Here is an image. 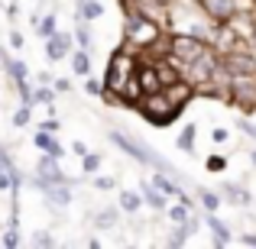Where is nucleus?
I'll return each mask as SVG.
<instances>
[{
  "mask_svg": "<svg viewBox=\"0 0 256 249\" xmlns=\"http://www.w3.org/2000/svg\"><path fill=\"white\" fill-rule=\"evenodd\" d=\"M133 71H136V65H133L130 52H114L110 65H107V78H104L100 97H107V104H120L124 94H126V84H130V78H133Z\"/></svg>",
  "mask_w": 256,
  "mask_h": 249,
  "instance_id": "nucleus-1",
  "label": "nucleus"
},
{
  "mask_svg": "<svg viewBox=\"0 0 256 249\" xmlns=\"http://www.w3.org/2000/svg\"><path fill=\"white\" fill-rule=\"evenodd\" d=\"M107 136H110V143H114V146H120V149H124L126 156H133L136 162H143V165H152L156 172H166V175H175V178H182V172H175V168L169 165V159H162L156 149H152V146H143L140 139L126 136V133H120V130H110Z\"/></svg>",
  "mask_w": 256,
  "mask_h": 249,
  "instance_id": "nucleus-2",
  "label": "nucleus"
},
{
  "mask_svg": "<svg viewBox=\"0 0 256 249\" xmlns=\"http://www.w3.org/2000/svg\"><path fill=\"white\" fill-rule=\"evenodd\" d=\"M140 100H143V104H140V113H143V120H150L152 126H169L172 120L182 113V107H175L162 91H156V94H143Z\"/></svg>",
  "mask_w": 256,
  "mask_h": 249,
  "instance_id": "nucleus-3",
  "label": "nucleus"
},
{
  "mask_svg": "<svg viewBox=\"0 0 256 249\" xmlns=\"http://www.w3.org/2000/svg\"><path fill=\"white\" fill-rule=\"evenodd\" d=\"M188 75H192L194 91H198V87H204V84H211L214 78H220V75H224V68H220L218 55L211 52V45H208V49L201 52L198 58H192V62H188Z\"/></svg>",
  "mask_w": 256,
  "mask_h": 249,
  "instance_id": "nucleus-4",
  "label": "nucleus"
},
{
  "mask_svg": "<svg viewBox=\"0 0 256 249\" xmlns=\"http://www.w3.org/2000/svg\"><path fill=\"white\" fill-rule=\"evenodd\" d=\"M204 39L194 36V32H172L169 36V58L172 62H192V58H198L201 52H204Z\"/></svg>",
  "mask_w": 256,
  "mask_h": 249,
  "instance_id": "nucleus-5",
  "label": "nucleus"
},
{
  "mask_svg": "<svg viewBox=\"0 0 256 249\" xmlns=\"http://www.w3.org/2000/svg\"><path fill=\"white\" fill-rule=\"evenodd\" d=\"M218 62H220V68H224L230 78L256 81V58L250 55V52H244V49H230V52H224Z\"/></svg>",
  "mask_w": 256,
  "mask_h": 249,
  "instance_id": "nucleus-6",
  "label": "nucleus"
},
{
  "mask_svg": "<svg viewBox=\"0 0 256 249\" xmlns=\"http://www.w3.org/2000/svg\"><path fill=\"white\" fill-rule=\"evenodd\" d=\"M133 81H136V91H140V97L143 94H156V91H162V81H159V71H156V62H140L136 65V71H133Z\"/></svg>",
  "mask_w": 256,
  "mask_h": 249,
  "instance_id": "nucleus-7",
  "label": "nucleus"
},
{
  "mask_svg": "<svg viewBox=\"0 0 256 249\" xmlns=\"http://www.w3.org/2000/svg\"><path fill=\"white\" fill-rule=\"evenodd\" d=\"M36 172H39V181H42V185H65V181H68L62 175V168H58V159L46 156V152H42V159H39Z\"/></svg>",
  "mask_w": 256,
  "mask_h": 249,
  "instance_id": "nucleus-8",
  "label": "nucleus"
},
{
  "mask_svg": "<svg viewBox=\"0 0 256 249\" xmlns=\"http://www.w3.org/2000/svg\"><path fill=\"white\" fill-rule=\"evenodd\" d=\"M162 94H166V97L172 100L175 107H185L188 100L194 97V84H192V81H185V78H178V81L166 84V87H162Z\"/></svg>",
  "mask_w": 256,
  "mask_h": 249,
  "instance_id": "nucleus-9",
  "label": "nucleus"
},
{
  "mask_svg": "<svg viewBox=\"0 0 256 249\" xmlns=\"http://www.w3.org/2000/svg\"><path fill=\"white\" fill-rule=\"evenodd\" d=\"M68 49H72L68 32H56V36L46 39V58H49V62H62V58L68 55Z\"/></svg>",
  "mask_w": 256,
  "mask_h": 249,
  "instance_id": "nucleus-10",
  "label": "nucleus"
},
{
  "mask_svg": "<svg viewBox=\"0 0 256 249\" xmlns=\"http://www.w3.org/2000/svg\"><path fill=\"white\" fill-rule=\"evenodd\" d=\"M36 188L46 194V201H52V207H65L72 204V194L65 185H42V181H36Z\"/></svg>",
  "mask_w": 256,
  "mask_h": 249,
  "instance_id": "nucleus-11",
  "label": "nucleus"
},
{
  "mask_svg": "<svg viewBox=\"0 0 256 249\" xmlns=\"http://www.w3.org/2000/svg\"><path fill=\"white\" fill-rule=\"evenodd\" d=\"M140 191H143V201L152 207V211H166V207H169V194H162L150 178L143 181V188H140Z\"/></svg>",
  "mask_w": 256,
  "mask_h": 249,
  "instance_id": "nucleus-12",
  "label": "nucleus"
},
{
  "mask_svg": "<svg viewBox=\"0 0 256 249\" xmlns=\"http://www.w3.org/2000/svg\"><path fill=\"white\" fill-rule=\"evenodd\" d=\"M32 143H36V149H39V152H46V156H56V159H62V156H65L62 143H56V136H52V133H46V130H39Z\"/></svg>",
  "mask_w": 256,
  "mask_h": 249,
  "instance_id": "nucleus-13",
  "label": "nucleus"
},
{
  "mask_svg": "<svg viewBox=\"0 0 256 249\" xmlns=\"http://www.w3.org/2000/svg\"><path fill=\"white\" fill-rule=\"evenodd\" d=\"M208 227H211V233H214V246H227L230 243V227H227L218 214L208 211Z\"/></svg>",
  "mask_w": 256,
  "mask_h": 249,
  "instance_id": "nucleus-14",
  "label": "nucleus"
},
{
  "mask_svg": "<svg viewBox=\"0 0 256 249\" xmlns=\"http://www.w3.org/2000/svg\"><path fill=\"white\" fill-rule=\"evenodd\" d=\"M198 230V224L194 220H185V224H175V230L169 233V240H166V246H185L188 237Z\"/></svg>",
  "mask_w": 256,
  "mask_h": 249,
  "instance_id": "nucleus-15",
  "label": "nucleus"
},
{
  "mask_svg": "<svg viewBox=\"0 0 256 249\" xmlns=\"http://www.w3.org/2000/svg\"><path fill=\"white\" fill-rule=\"evenodd\" d=\"M220 194H224L227 201H234V204L237 207H246L250 204V191H246V188H240V185H230V181H224V185H220Z\"/></svg>",
  "mask_w": 256,
  "mask_h": 249,
  "instance_id": "nucleus-16",
  "label": "nucleus"
},
{
  "mask_svg": "<svg viewBox=\"0 0 256 249\" xmlns=\"http://www.w3.org/2000/svg\"><path fill=\"white\" fill-rule=\"evenodd\" d=\"M140 204H143V194H136V191H120V204L117 207L124 214H136Z\"/></svg>",
  "mask_w": 256,
  "mask_h": 249,
  "instance_id": "nucleus-17",
  "label": "nucleus"
},
{
  "mask_svg": "<svg viewBox=\"0 0 256 249\" xmlns=\"http://www.w3.org/2000/svg\"><path fill=\"white\" fill-rule=\"evenodd\" d=\"M72 71L75 75H91V55H88V49L72 52Z\"/></svg>",
  "mask_w": 256,
  "mask_h": 249,
  "instance_id": "nucleus-18",
  "label": "nucleus"
},
{
  "mask_svg": "<svg viewBox=\"0 0 256 249\" xmlns=\"http://www.w3.org/2000/svg\"><path fill=\"white\" fill-rule=\"evenodd\" d=\"M198 201H201V207H204V211L218 214V207H220V194H218V191H208V188H198Z\"/></svg>",
  "mask_w": 256,
  "mask_h": 249,
  "instance_id": "nucleus-19",
  "label": "nucleus"
},
{
  "mask_svg": "<svg viewBox=\"0 0 256 249\" xmlns=\"http://www.w3.org/2000/svg\"><path fill=\"white\" fill-rule=\"evenodd\" d=\"M104 16V6H100V0H82V19H100Z\"/></svg>",
  "mask_w": 256,
  "mask_h": 249,
  "instance_id": "nucleus-20",
  "label": "nucleus"
},
{
  "mask_svg": "<svg viewBox=\"0 0 256 249\" xmlns=\"http://www.w3.org/2000/svg\"><path fill=\"white\" fill-rule=\"evenodd\" d=\"M36 32H39V36H42V39H49V36H56V16H52V13H46V16H39L36 19Z\"/></svg>",
  "mask_w": 256,
  "mask_h": 249,
  "instance_id": "nucleus-21",
  "label": "nucleus"
},
{
  "mask_svg": "<svg viewBox=\"0 0 256 249\" xmlns=\"http://www.w3.org/2000/svg\"><path fill=\"white\" fill-rule=\"evenodd\" d=\"M117 217H120V207H107V211H100V214H98V227L110 230V227L117 224Z\"/></svg>",
  "mask_w": 256,
  "mask_h": 249,
  "instance_id": "nucleus-22",
  "label": "nucleus"
},
{
  "mask_svg": "<svg viewBox=\"0 0 256 249\" xmlns=\"http://www.w3.org/2000/svg\"><path fill=\"white\" fill-rule=\"evenodd\" d=\"M175 146H178L182 152H192V146H194V123H188L185 130H182V136H178V143H175Z\"/></svg>",
  "mask_w": 256,
  "mask_h": 249,
  "instance_id": "nucleus-23",
  "label": "nucleus"
},
{
  "mask_svg": "<svg viewBox=\"0 0 256 249\" xmlns=\"http://www.w3.org/2000/svg\"><path fill=\"white\" fill-rule=\"evenodd\" d=\"M52 100H56V87H36V91H32V104L52 107Z\"/></svg>",
  "mask_w": 256,
  "mask_h": 249,
  "instance_id": "nucleus-24",
  "label": "nucleus"
},
{
  "mask_svg": "<svg viewBox=\"0 0 256 249\" xmlns=\"http://www.w3.org/2000/svg\"><path fill=\"white\" fill-rule=\"evenodd\" d=\"M82 162H84V172L91 175V172H98V168H100V156H98V152H84Z\"/></svg>",
  "mask_w": 256,
  "mask_h": 249,
  "instance_id": "nucleus-25",
  "label": "nucleus"
},
{
  "mask_svg": "<svg viewBox=\"0 0 256 249\" xmlns=\"http://www.w3.org/2000/svg\"><path fill=\"white\" fill-rule=\"evenodd\" d=\"M169 217H172V224H185L188 220V207L178 201V207H169Z\"/></svg>",
  "mask_w": 256,
  "mask_h": 249,
  "instance_id": "nucleus-26",
  "label": "nucleus"
},
{
  "mask_svg": "<svg viewBox=\"0 0 256 249\" xmlns=\"http://www.w3.org/2000/svg\"><path fill=\"white\" fill-rule=\"evenodd\" d=\"M32 246H39V249H42V246H56V240H52L49 230H39L36 237H32Z\"/></svg>",
  "mask_w": 256,
  "mask_h": 249,
  "instance_id": "nucleus-27",
  "label": "nucleus"
},
{
  "mask_svg": "<svg viewBox=\"0 0 256 249\" xmlns=\"http://www.w3.org/2000/svg\"><path fill=\"white\" fill-rule=\"evenodd\" d=\"M78 42H82V49H91V32H88V19H82V26H78Z\"/></svg>",
  "mask_w": 256,
  "mask_h": 249,
  "instance_id": "nucleus-28",
  "label": "nucleus"
},
{
  "mask_svg": "<svg viewBox=\"0 0 256 249\" xmlns=\"http://www.w3.org/2000/svg\"><path fill=\"white\" fill-rule=\"evenodd\" d=\"M4 246H20V233H16V224H10V230L4 233Z\"/></svg>",
  "mask_w": 256,
  "mask_h": 249,
  "instance_id": "nucleus-29",
  "label": "nucleus"
},
{
  "mask_svg": "<svg viewBox=\"0 0 256 249\" xmlns=\"http://www.w3.org/2000/svg\"><path fill=\"white\" fill-rule=\"evenodd\" d=\"M26 123H30V107L23 104L16 113H13V126H26Z\"/></svg>",
  "mask_w": 256,
  "mask_h": 249,
  "instance_id": "nucleus-30",
  "label": "nucleus"
},
{
  "mask_svg": "<svg viewBox=\"0 0 256 249\" xmlns=\"http://www.w3.org/2000/svg\"><path fill=\"white\" fill-rule=\"evenodd\" d=\"M94 188H98V191H110V188H117V181L107 178V175H98V178H94Z\"/></svg>",
  "mask_w": 256,
  "mask_h": 249,
  "instance_id": "nucleus-31",
  "label": "nucleus"
},
{
  "mask_svg": "<svg viewBox=\"0 0 256 249\" xmlns=\"http://www.w3.org/2000/svg\"><path fill=\"white\" fill-rule=\"evenodd\" d=\"M84 91L91 94V97H98V94L104 91V84H100V81H94V78H88V81H84Z\"/></svg>",
  "mask_w": 256,
  "mask_h": 249,
  "instance_id": "nucleus-32",
  "label": "nucleus"
},
{
  "mask_svg": "<svg viewBox=\"0 0 256 249\" xmlns=\"http://www.w3.org/2000/svg\"><path fill=\"white\" fill-rule=\"evenodd\" d=\"M208 168H211V172H220V168H224V156H211L208 159Z\"/></svg>",
  "mask_w": 256,
  "mask_h": 249,
  "instance_id": "nucleus-33",
  "label": "nucleus"
},
{
  "mask_svg": "<svg viewBox=\"0 0 256 249\" xmlns=\"http://www.w3.org/2000/svg\"><path fill=\"white\" fill-rule=\"evenodd\" d=\"M56 91L58 94H68L72 91V81H68V78H58V81H56Z\"/></svg>",
  "mask_w": 256,
  "mask_h": 249,
  "instance_id": "nucleus-34",
  "label": "nucleus"
},
{
  "mask_svg": "<svg viewBox=\"0 0 256 249\" xmlns=\"http://www.w3.org/2000/svg\"><path fill=\"white\" fill-rule=\"evenodd\" d=\"M10 45H13V49H23V32L13 29V32H10Z\"/></svg>",
  "mask_w": 256,
  "mask_h": 249,
  "instance_id": "nucleus-35",
  "label": "nucleus"
},
{
  "mask_svg": "<svg viewBox=\"0 0 256 249\" xmlns=\"http://www.w3.org/2000/svg\"><path fill=\"white\" fill-rule=\"evenodd\" d=\"M211 139H214V143H227V130H224V126H218V130L211 133Z\"/></svg>",
  "mask_w": 256,
  "mask_h": 249,
  "instance_id": "nucleus-36",
  "label": "nucleus"
},
{
  "mask_svg": "<svg viewBox=\"0 0 256 249\" xmlns=\"http://www.w3.org/2000/svg\"><path fill=\"white\" fill-rule=\"evenodd\" d=\"M72 152H75V156H84V152H88V146L82 143V139H75V143H72Z\"/></svg>",
  "mask_w": 256,
  "mask_h": 249,
  "instance_id": "nucleus-37",
  "label": "nucleus"
},
{
  "mask_svg": "<svg viewBox=\"0 0 256 249\" xmlns=\"http://www.w3.org/2000/svg\"><path fill=\"white\" fill-rule=\"evenodd\" d=\"M42 130H46V133H58V120H46Z\"/></svg>",
  "mask_w": 256,
  "mask_h": 249,
  "instance_id": "nucleus-38",
  "label": "nucleus"
},
{
  "mask_svg": "<svg viewBox=\"0 0 256 249\" xmlns=\"http://www.w3.org/2000/svg\"><path fill=\"white\" fill-rule=\"evenodd\" d=\"M240 243H244V246H256V233H246V237H240Z\"/></svg>",
  "mask_w": 256,
  "mask_h": 249,
  "instance_id": "nucleus-39",
  "label": "nucleus"
},
{
  "mask_svg": "<svg viewBox=\"0 0 256 249\" xmlns=\"http://www.w3.org/2000/svg\"><path fill=\"white\" fill-rule=\"evenodd\" d=\"M250 49L256 52V26H253V29H250Z\"/></svg>",
  "mask_w": 256,
  "mask_h": 249,
  "instance_id": "nucleus-40",
  "label": "nucleus"
},
{
  "mask_svg": "<svg viewBox=\"0 0 256 249\" xmlns=\"http://www.w3.org/2000/svg\"><path fill=\"white\" fill-rule=\"evenodd\" d=\"M150 3H156V6H169L172 0H150Z\"/></svg>",
  "mask_w": 256,
  "mask_h": 249,
  "instance_id": "nucleus-41",
  "label": "nucleus"
},
{
  "mask_svg": "<svg viewBox=\"0 0 256 249\" xmlns=\"http://www.w3.org/2000/svg\"><path fill=\"white\" fill-rule=\"evenodd\" d=\"M250 162H253V165H256V149H253V152H250Z\"/></svg>",
  "mask_w": 256,
  "mask_h": 249,
  "instance_id": "nucleus-42",
  "label": "nucleus"
},
{
  "mask_svg": "<svg viewBox=\"0 0 256 249\" xmlns=\"http://www.w3.org/2000/svg\"><path fill=\"white\" fill-rule=\"evenodd\" d=\"M78 3H82V0H78Z\"/></svg>",
  "mask_w": 256,
  "mask_h": 249,
  "instance_id": "nucleus-43",
  "label": "nucleus"
}]
</instances>
